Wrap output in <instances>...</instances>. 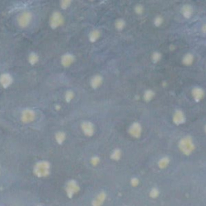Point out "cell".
Returning <instances> with one entry per match:
<instances>
[{"label":"cell","mask_w":206,"mask_h":206,"mask_svg":"<svg viewBox=\"0 0 206 206\" xmlns=\"http://www.w3.org/2000/svg\"><path fill=\"white\" fill-rule=\"evenodd\" d=\"M164 22V17H163L162 15H156V16L154 18V19H153V24L155 25L156 28H159V27H160V26L163 25Z\"/></svg>","instance_id":"ac0fdd59"},{"label":"cell","mask_w":206,"mask_h":206,"mask_svg":"<svg viewBox=\"0 0 206 206\" xmlns=\"http://www.w3.org/2000/svg\"><path fill=\"white\" fill-rule=\"evenodd\" d=\"M180 13L184 18L186 19H189L190 18H192L193 15V7L190 4H185L180 8Z\"/></svg>","instance_id":"ba28073f"},{"label":"cell","mask_w":206,"mask_h":206,"mask_svg":"<svg viewBox=\"0 0 206 206\" xmlns=\"http://www.w3.org/2000/svg\"><path fill=\"white\" fill-rule=\"evenodd\" d=\"M163 58V54L159 51H155L153 52L151 56V60L152 61L153 64H158Z\"/></svg>","instance_id":"e0dca14e"},{"label":"cell","mask_w":206,"mask_h":206,"mask_svg":"<svg viewBox=\"0 0 206 206\" xmlns=\"http://www.w3.org/2000/svg\"><path fill=\"white\" fill-rule=\"evenodd\" d=\"M191 94L196 102H200L204 99V97L205 96V91L200 86H195L191 90Z\"/></svg>","instance_id":"5b68a950"},{"label":"cell","mask_w":206,"mask_h":206,"mask_svg":"<svg viewBox=\"0 0 206 206\" xmlns=\"http://www.w3.org/2000/svg\"><path fill=\"white\" fill-rule=\"evenodd\" d=\"M35 113L34 111H32V110H24V112L22 113V121L24 122H32L35 119Z\"/></svg>","instance_id":"30bf717a"},{"label":"cell","mask_w":206,"mask_h":206,"mask_svg":"<svg viewBox=\"0 0 206 206\" xmlns=\"http://www.w3.org/2000/svg\"><path fill=\"white\" fill-rule=\"evenodd\" d=\"M73 97H74V93L73 92L72 90H68L67 92L65 93L64 98L66 100V102H71L72 100L73 99Z\"/></svg>","instance_id":"44dd1931"},{"label":"cell","mask_w":206,"mask_h":206,"mask_svg":"<svg viewBox=\"0 0 206 206\" xmlns=\"http://www.w3.org/2000/svg\"><path fill=\"white\" fill-rule=\"evenodd\" d=\"M126 25H127V23L125 21L124 19L122 18L117 19L115 20V22H114V28H115L116 30L118 31V32L123 31L125 28H126Z\"/></svg>","instance_id":"2e32d148"},{"label":"cell","mask_w":206,"mask_h":206,"mask_svg":"<svg viewBox=\"0 0 206 206\" xmlns=\"http://www.w3.org/2000/svg\"><path fill=\"white\" fill-rule=\"evenodd\" d=\"M128 134L134 139H139L142 134V124L139 122H134L128 128Z\"/></svg>","instance_id":"7a4b0ae2"},{"label":"cell","mask_w":206,"mask_h":206,"mask_svg":"<svg viewBox=\"0 0 206 206\" xmlns=\"http://www.w3.org/2000/svg\"><path fill=\"white\" fill-rule=\"evenodd\" d=\"M63 23H64V18H63L62 15L60 12L53 13V15L51 17V19H50L51 27L53 28H56L57 27L61 26Z\"/></svg>","instance_id":"8992f818"},{"label":"cell","mask_w":206,"mask_h":206,"mask_svg":"<svg viewBox=\"0 0 206 206\" xmlns=\"http://www.w3.org/2000/svg\"><path fill=\"white\" fill-rule=\"evenodd\" d=\"M144 6L142 4H136L135 6V12L136 13V15H141L143 14L144 12Z\"/></svg>","instance_id":"ffe728a7"},{"label":"cell","mask_w":206,"mask_h":206,"mask_svg":"<svg viewBox=\"0 0 206 206\" xmlns=\"http://www.w3.org/2000/svg\"><path fill=\"white\" fill-rule=\"evenodd\" d=\"M178 147L185 155L189 156L195 149V143L192 136L185 135L180 139V141L178 142Z\"/></svg>","instance_id":"6da1fadb"},{"label":"cell","mask_w":206,"mask_h":206,"mask_svg":"<svg viewBox=\"0 0 206 206\" xmlns=\"http://www.w3.org/2000/svg\"><path fill=\"white\" fill-rule=\"evenodd\" d=\"M92 162L93 164H97V163L99 162V158H98V157H97V156L93 157V158L92 159Z\"/></svg>","instance_id":"4316f807"},{"label":"cell","mask_w":206,"mask_h":206,"mask_svg":"<svg viewBox=\"0 0 206 206\" xmlns=\"http://www.w3.org/2000/svg\"><path fill=\"white\" fill-rule=\"evenodd\" d=\"M38 60H39L38 59V56L35 53H32L30 55V57H29V61L31 62V64H36V62L38 61Z\"/></svg>","instance_id":"cb8c5ba5"},{"label":"cell","mask_w":206,"mask_h":206,"mask_svg":"<svg viewBox=\"0 0 206 206\" xmlns=\"http://www.w3.org/2000/svg\"><path fill=\"white\" fill-rule=\"evenodd\" d=\"M200 30H201V32L203 34H206V23L203 24L201 28H200Z\"/></svg>","instance_id":"484cf974"},{"label":"cell","mask_w":206,"mask_h":206,"mask_svg":"<svg viewBox=\"0 0 206 206\" xmlns=\"http://www.w3.org/2000/svg\"><path fill=\"white\" fill-rule=\"evenodd\" d=\"M155 97H156V92L151 89H147L143 93L142 98L145 102H150L155 98Z\"/></svg>","instance_id":"4fadbf2b"},{"label":"cell","mask_w":206,"mask_h":206,"mask_svg":"<svg viewBox=\"0 0 206 206\" xmlns=\"http://www.w3.org/2000/svg\"><path fill=\"white\" fill-rule=\"evenodd\" d=\"M101 35H102V33H101V31H100L99 29H93V30H92L91 32H89V42H97V41L100 39Z\"/></svg>","instance_id":"5bb4252c"},{"label":"cell","mask_w":206,"mask_h":206,"mask_svg":"<svg viewBox=\"0 0 206 206\" xmlns=\"http://www.w3.org/2000/svg\"><path fill=\"white\" fill-rule=\"evenodd\" d=\"M187 121L185 113L180 109H176L172 114V122L176 126H181Z\"/></svg>","instance_id":"3957f363"},{"label":"cell","mask_w":206,"mask_h":206,"mask_svg":"<svg viewBox=\"0 0 206 206\" xmlns=\"http://www.w3.org/2000/svg\"><path fill=\"white\" fill-rule=\"evenodd\" d=\"M81 129L83 134L87 137H92L93 135L95 134V126L92 122H83L81 125Z\"/></svg>","instance_id":"277c9868"},{"label":"cell","mask_w":206,"mask_h":206,"mask_svg":"<svg viewBox=\"0 0 206 206\" xmlns=\"http://www.w3.org/2000/svg\"><path fill=\"white\" fill-rule=\"evenodd\" d=\"M122 155L121 150L119 148H116L113 151V152L111 154V159H113L114 160H118L120 159Z\"/></svg>","instance_id":"d6986e66"},{"label":"cell","mask_w":206,"mask_h":206,"mask_svg":"<svg viewBox=\"0 0 206 206\" xmlns=\"http://www.w3.org/2000/svg\"><path fill=\"white\" fill-rule=\"evenodd\" d=\"M194 61H195L194 55L192 53H187L184 55V57H182L181 63L185 66L188 67V66H191L194 63Z\"/></svg>","instance_id":"8fae6325"},{"label":"cell","mask_w":206,"mask_h":206,"mask_svg":"<svg viewBox=\"0 0 206 206\" xmlns=\"http://www.w3.org/2000/svg\"><path fill=\"white\" fill-rule=\"evenodd\" d=\"M71 4V1H67V0H64L62 1L61 3V6L63 9H66L68 7H69V5Z\"/></svg>","instance_id":"d4e9b609"},{"label":"cell","mask_w":206,"mask_h":206,"mask_svg":"<svg viewBox=\"0 0 206 206\" xmlns=\"http://www.w3.org/2000/svg\"><path fill=\"white\" fill-rule=\"evenodd\" d=\"M75 61V57L71 53H66L61 58V63L64 67L70 66Z\"/></svg>","instance_id":"7c38bea8"},{"label":"cell","mask_w":206,"mask_h":206,"mask_svg":"<svg viewBox=\"0 0 206 206\" xmlns=\"http://www.w3.org/2000/svg\"><path fill=\"white\" fill-rule=\"evenodd\" d=\"M11 82H12V78L11 75H9L8 73H4L0 77V83L4 88L8 87L11 84Z\"/></svg>","instance_id":"9a60e30c"},{"label":"cell","mask_w":206,"mask_h":206,"mask_svg":"<svg viewBox=\"0 0 206 206\" xmlns=\"http://www.w3.org/2000/svg\"><path fill=\"white\" fill-rule=\"evenodd\" d=\"M204 131H205V133L206 134V123L205 125V127H204Z\"/></svg>","instance_id":"83f0119b"},{"label":"cell","mask_w":206,"mask_h":206,"mask_svg":"<svg viewBox=\"0 0 206 206\" xmlns=\"http://www.w3.org/2000/svg\"><path fill=\"white\" fill-rule=\"evenodd\" d=\"M103 77L100 74H96L93 76L92 78L90 80V86L92 89H97L101 85L103 84Z\"/></svg>","instance_id":"9c48e42d"},{"label":"cell","mask_w":206,"mask_h":206,"mask_svg":"<svg viewBox=\"0 0 206 206\" xmlns=\"http://www.w3.org/2000/svg\"><path fill=\"white\" fill-rule=\"evenodd\" d=\"M32 20V14L30 12H24L18 18V24L21 28H25Z\"/></svg>","instance_id":"52a82bcc"},{"label":"cell","mask_w":206,"mask_h":206,"mask_svg":"<svg viewBox=\"0 0 206 206\" xmlns=\"http://www.w3.org/2000/svg\"><path fill=\"white\" fill-rule=\"evenodd\" d=\"M56 138L57 140L58 141V142H62L65 139V134L64 132H58L57 135H56Z\"/></svg>","instance_id":"603a6c76"},{"label":"cell","mask_w":206,"mask_h":206,"mask_svg":"<svg viewBox=\"0 0 206 206\" xmlns=\"http://www.w3.org/2000/svg\"><path fill=\"white\" fill-rule=\"evenodd\" d=\"M168 163H169V159H168L167 157H164V158H162V159L159 161V166H160L161 168H164V167L167 166Z\"/></svg>","instance_id":"7402d4cb"}]
</instances>
